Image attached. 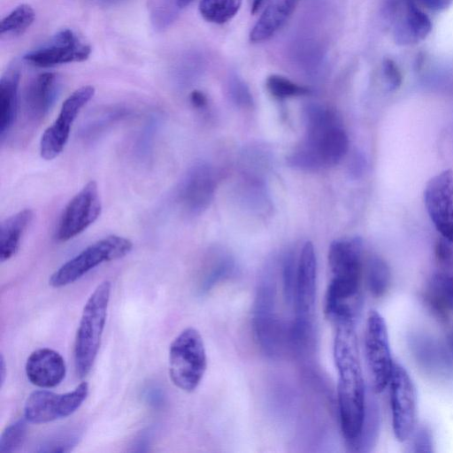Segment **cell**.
Masks as SVG:
<instances>
[{
	"mask_svg": "<svg viewBox=\"0 0 453 453\" xmlns=\"http://www.w3.org/2000/svg\"><path fill=\"white\" fill-rule=\"evenodd\" d=\"M334 359L338 374L337 402L341 430L346 441L357 446L365 420V388L355 320L335 323Z\"/></svg>",
	"mask_w": 453,
	"mask_h": 453,
	"instance_id": "obj_1",
	"label": "cell"
},
{
	"mask_svg": "<svg viewBox=\"0 0 453 453\" xmlns=\"http://www.w3.org/2000/svg\"><path fill=\"white\" fill-rule=\"evenodd\" d=\"M306 136L291 154L294 167L316 171L336 165L346 154L348 136L331 111L311 105L306 111Z\"/></svg>",
	"mask_w": 453,
	"mask_h": 453,
	"instance_id": "obj_2",
	"label": "cell"
},
{
	"mask_svg": "<svg viewBox=\"0 0 453 453\" xmlns=\"http://www.w3.org/2000/svg\"><path fill=\"white\" fill-rule=\"evenodd\" d=\"M360 239L337 240L328 250L332 278L325 298V313L329 319L357 314L362 275Z\"/></svg>",
	"mask_w": 453,
	"mask_h": 453,
	"instance_id": "obj_3",
	"label": "cell"
},
{
	"mask_svg": "<svg viewBox=\"0 0 453 453\" xmlns=\"http://www.w3.org/2000/svg\"><path fill=\"white\" fill-rule=\"evenodd\" d=\"M111 285L102 281L87 300L74 342V365L79 377L91 370L100 348L107 317Z\"/></svg>",
	"mask_w": 453,
	"mask_h": 453,
	"instance_id": "obj_4",
	"label": "cell"
},
{
	"mask_svg": "<svg viewBox=\"0 0 453 453\" xmlns=\"http://www.w3.org/2000/svg\"><path fill=\"white\" fill-rule=\"evenodd\" d=\"M317 260L311 242L304 243L296 266L293 292L295 319L291 326V346L306 348L313 328L316 298Z\"/></svg>",
	"mask_w": 453,
	"mask_h": 453,
	"instance_id": "obj_5",
	"label": "cell"
},
{
	"mask_svg": "<svg viewBox=\"0 0 453 453\" xmlns=\"http://www.w3.org/2000/svg\"><path fill=\"white\" fill-rule=\"evenodd\" d=\"M252 327L263 352L275 357L291 344V329L288 330L276 311V285L265 277L257 291L253 307Z\"/></svg>",
	"mask_w": 453,
	"mask_h": 453,
	"instance_id": "obj_6",
	"label": "cell"
},
{
	"mask_svg": "<svg viewBox=\"0 0 453 453\" xmlns=\"http://www.w3.org/2000/svg\"><path fill=\"white\" fill-rule=\"evenodd\" d=\"M207 366L204 343L194 327L182 330L169 349V375L173 383L185 392L200 384Z\"/></svg>",
	"mask_w": 453,
	"mask_h": 453,
	"instance_id": "obj_7",
	"label": "cell"
},
{
	"mask_svg": "<svg viewBox=\"0 0 453 453\" xmlns=\"http://www.w3.org/2000/svg\"><path fill=\"white\" fill-rule=\"evenodd\" d=\"M132 248V242L119 235H109L100 239L55 271L49 284L58 288L73 283L100 264L127 256Z\"/></svg>",
	"mask_w": 453,
	"mask_h": 453,
	"instance_id": "obj_8",
	"label": "cell"
},
{
	"mask_svg": "<svg viewBox=\"0 0 453 453\" xmlns=\"http://www.w3.org/2000/svg\"><path fill=\"white\" fill-rule=\"evenodd\" d=\"M365 353L372 391L379 394L388 386L395 363L387 324L377 311H371L366 319Z\"/></svg>",
	"mask_w": 453,
	"mask_h": 453,
	"instance_id": "obj_9",
	"label": "cell"
},
{
	"mask_svg": "<svg viewBox=\"0 0 453 453\" xmlns=\"http://www.w3.org/2000/svg\"><path fill=\"white\" fill-rule=\"evenodd\" d=\"M388 386L393 432L395 439L403 442L411 436L416 428V389L404 367L395 363Z\"/></svg>",
	"mask_w": 453,
	"mask_h": 453,
	"instance_id": "obj_10",
	"label": "cell"
},
{
	"mask_svg": "<svg viewBox=\"0 0 453 453\" xmlns=\"http://www.w3.org/2000/svg\"><path fill=\"white\" fill-rule=\"evenodd\" d=\"M88 394L87 382L80 383L73 390L65 394L35 390L25 403L24 417L34 424H44L68 417L80 408Z\"/></svg>",
	"mask_w": 453,
	"mask_h": 453,
	"instance_id": "obj_11",
	"label": "cell"
},
{
	"mask_svg": "<svg viewBox=\"0 0 453 453\" xmlns=\"http://www.w3.org/2000/svg\"><path fill=\"white\" fill-rule=\"evenodd\" d=\"M94 94L95 88L87 85L74 90L64 101L57 119L42 136L40 154L43 159H53L62 152L68 141L73 123Z\"/></svg>",
	"mask_w": 453,
	"mask_h": 453,
	"instance_id": "obj_12",
	"label": "cell"
},
{
	"mask_svg": "<svg viewBox=\"0 0 453 453\" xmlns=\"http://www.w3.org/2000/svg\"><path fill=\"white\" fill-rule=\"evenodd\" d=\"M101 211L97 184L90 180L65 206L57 227V240L66 242L80 234L98 219Z\"/></svg>",
	"mask_w": 453,
	"mask_h": 453,
	"instance_id": "obj_13",
	"label": "cell"
},
{
	"mask_svg": "<svg viewBox=\"0 0 453 453\" xmlns=\"http://www.w3.org/2000/svg\"><path fill=\"white\" fill-rule=\"evenodd\" d=\"M91 49L73 30L63 29L42 46L24 56V59L38 67L81 62L90 55Z\"/></svg>",
	"mask_w": 453,
	"mask_h": 453,
	"instance_id": "obj_14",
	"label": "cell"
},
{
	"mask_svg": "<svg viewBox=\"0 0 453 453\" xmlns=\"http://www.w3.org/2000/svg\"><path fill=\"white\" fill-rule=\"evenodd\" d=\"M424 203L437 231L453 242L452 170H444L429 180L424 191Z\"/></svg>",
	"mask_w": 453,
	"mask_h": 453,
	"instance_id": "obj_15",
	"label": "cell"
},
{
	"mask_svg": "<svg viewBox=\"0 0 453 453\" xmlns=\"http://www.w3.org/2000/svg\"><path fill=\"white\" fill-rule=\"evenodd\" d=\"M60 82L57 74L43 73L34 78L25 89L21 116L28 130L40 125L52 107L59 93Z\"/></svg>",
	"mask_w": 453,
	"mask_h": 453,
	"instance_id": "obj_16",
	"label": "cell"
},
{
	"mask_svg": "<svg viewBox=\"0 0 453 453\" xmlns=\"http://www.w3.org/2000/svg\"><path fill=\"white\" fill-rule=\"evenodd\" d=\"M215 190L213 172L208 165L199 163L192 166L180 184L178 198L189 214H199L211 202Z\"/></svg>",
	"mask_w": 453,
	"mask_h": 453,
	"instance_id": "obj_17",
	"label": "cell"
},
{
	"mask_svg": "<svg viewBox=\"0 0 453 453\" xmlns=\"http://www.w3.org/2000/svg\"><path fill=\"white\" fill-rule=\"evenodd\" d=\"M25 371L28 380L42 388L58 386L65 378L66 366L63 357L56 350L42 348L27 357Z\"/></svg>",
	"mask_w": 453,
	"mask_h": 453,
	"instance_id": "obj_18",
	"label": "cell"
},
{
	"mask_svg": "<svg viewBox=\"0 0 453 453\" xmlns=\"http://www.w3.org/2000/svg\"><path fill=\"white\" fill-rule=\"evenodd\" d=\"M393 35L396 43L410 45L426 38L432 29L427 15L412 0H406L403 14L398 15Z\"/></svg>",
	"mask_w": 453,
	"mask_h": 453,
	"instance_id": "obj_19",
	"label": "cell"
},
{
	"mask_svg": "<svg viewBox=\"0 0 453 453\" xmlns=\"http://www.w3.org/2000/svg\"><path fill=\"white\" fill-rule=\"evenodd\" d=\"M19 80L20 72L16 64L9 66L0 80V139L2 142L17 119Z\"/></svg>",
	"mask_w": 453,
	"mask_h": 453,
	"instance_id": "obj_20",
	"label": "cell"
},
{
	"mask_svg": "<svg viewBox=\"0 0 453 453\" xmlns=\"http://www.w3.org/2000/svg\"><path fill=\"white\" fill-rule=\"evenodd\" d=\"M424 300L433 315L441 321L453 316V275L439 273L429 280Z\"/></svg>",
	"mask_w": 453,
	"mask_h": 453,
	"instance_id": "obj_21",
	"label": "cell"
},
{
	"mask_svg": "<svg viewBox=\"0 0 453 453\" xmlns=\"http://www.w3.org/2000/svg\"><path fill=\"white\" fill-rule=\"evenodd\" d=\"M300 0H271L254 25L250 39L253 42L268 40L287 22Z\"/></svg>",
	"mask_w": 453,
	"mask_h": 453,
	"instance_id": "obj_22",
	"label": "cell"
},
{
	"mask_svg": "<svg viewBox=\"0 0 453 453\" xmlns=\"http://www.w3.org/2000/svg\"><path fill=\"white\" fill-rule=\"evenodd\" d=\"M33 211L24 209L7 218L0 228V260L10 259L18 251L20 240L33 219Z\"/></svg>",
	"mask_w": 453,
	"mask_h": 453,
	"instance_id": "obj_23",
	"label": "cell"
},
{
	"mask_svg": "<svg viewBox=\"0 0 453 453\" xmlns=\"http://www.w3.org/2000/svg\"><path fill=\"white\" fill-rule=\"evenodd\" d=\"M366 286L375 298L385 296L390 286V270L386 261L377 256L372 257L366 265Z\"/></svg>",
	"mask_w": 453,
	"mask_h": 453,
	"instance_id": "obj_24",
	"label": "cell"
},
{
	"mask_svg": "<svg viewBox=\"0 0 453 453\" xmlns=\"http://www.w3.org/2000/svg\"><path fill=\"white\" fill-rule=\"evenodd\" d=\"M241 4L242 0H201L199 12L205 20L224 24L238 12Z\"/></svg>",
	"mask_w": 453,
	"mask_h": 453,
	"instance_id": "obj_25",
	"label": "cell"
},
{
	"mask_svg": "<svg viewBox=\"0 0 453 453\" xmlns=\"http://www.w3.org/2000/svg\"><path fill=\"white\" fill-rule=\"evenodd\" d=\"M35 11L29 4L14 8L1 21V35L16 36L25 32L35 20Z\"/></svg>",
	"mask_w": 453,
	"mask_h": 453,
	"instance_id": "obj_26",
	"label": "cell"
},
{
	"mask_svg": "<svg viewBox=\"0 0 453 453\" xmlns=\"http://www.w3.org/2000/svg\"><path fill=\"white\" fill-rule=\"evenodd\" d=\"M180 10L177 0H151L150 19L157 30L165 29L174 20Z\"/></svg>",
	"mask_w": 453,
	"mask_h": 453,
	"instance_id": "obj_27",
	"label": "cell"
},
{
	"mask_svg": "<svg viewBox=\"0 0 453 453\" xmlns=\"http://www.w3.org/2000/svg\"><path fill=\"white\" fill-rule=\"evenodd\" d=\"M234 269V262L229 256L219 257L206 273L200 287L202 294L207 293L219 282L229 277Z\"/></svg>",
	"mask_w": 453,
	"mask_h": 453,
	"instance_id": "obj_28",
	"label": "cell"
},
{
	"mask_svg": "<svg viewBox=\"0 0 453 453\" xmlns=\"http://www.w3.org/2000/svg\"><path fill=\"white\" fill-rule=\"evenodd\" d=\"M27 422L24 417L5 427L0 437L1 453L17 451L23 445L27 431Z\"/></svg>",
	"mask_w": 453,
	"mask_h": 453,
	"instance_id": "obj_29",
	"label": "cell"
},
{
	"mask_svg": "<svg viewBox=\"0 0 453 453\" xmlns=\"http://www.w3.org/2000/svg\"><path fill=\"white\" fill-rule=\"evenodd\" d=\"M266 88L275 97L283 99L293 96H304L310 93V89L293 82L286 77L272 74L266 79Z\"/></svg>",
	"mask_w": 453,
	"mask_h": 453,
	"instance_id": "obj_30",
	"label": "cell"
},
{
	"mask_svg": "<svg viewBox=\"0 0 453 453\" xmlns=\"http://www.w3.org/2000/svg\"><path fill=\"white\" fill-rule=\"evenodd\" d=\"M412 434L411 450L413 452L433 451V436L431 431L426 426H419L416 431L414 429Z\"/></svg>",
	"mask_w": 453,
	"mask_h": 453,
	"instance_id": "obj_31",
	"label": "cell"
},
{
	"mask_svg": "<svg viewBox=\"0 0 453 453\" xmlns=\"http://www.w3.org/2000/svg\"><path fill=\"white\" fill-rule=\"evenodd\" d=\"M229 91L233 100L242 106L250 105L252 102L251 95L246 84L239 78L234 77L229 84Z\"/></svg>",
	"mask_w": 453,
	"mask_h": 453,
	"instance_id": "obj_32",
	"label": "cell"
},
{
	"mask_svg": "<svg viewBox=\"0 0 453 453\" xmlns=\"http://www.w3.org/2000/svg\"><path fill=\"white\" fill-rule=\"evenodd\" d=\"M382 72L389 89L398 88L402 83V75L395 63L387 58L382 64Z\"/></svg>",
	"mask_w": 453,
	"mask_h": 453,
	"instance_id": "obj_33",
	"label": "cell"
},
{
	"mask_svg": "<svg viewBox=\"0 0 453 453\" xmlns=\"http://www.w3.org/2000/svg\"><path fill=\"white\" fill-rule=\"evenodd\" d=\"M431 11H441L447 8L453 0H412Z\"/></svg>",
	"mask_w": 453,
	"mask_h": 453,
	"instance_id": "obj_34",
	"label": "cell"
},
{
	"mask_svg": "<svg viewBox=\"0 0 453 453\" xmlns=\"http://www.w3.org/2000/svg\"><path fill=\"white\" fill-rule=\"evenodd\" d=\"M435 254L441 263L447 264L451 259V250L444 242L437 243Z\"/></svg>",
	"mask_w": 453,
	"mask_h": 453,
	"instance_id": "obj_35",
	"label": "cell"
},
{
	"mask_svg": "<svg viewBox=\"0 0 453 453\" xmlns=\"http://www.w3.org/2000/svg\"><path fill=\"white\" fill-rule=\"evenodd\" d=\"M190 102L196 108H203L207 103V98L203 92L194 90L190 94Z\"/></svg>",
	"mask_w": 453,
	"mask_h": 453,
	"instance_id": "obj_36",
	"label": "cell"
},
{
	"mask_svg": "<svg viewBox=\"0 0 453 453\" xmlns=\"http://www.w3.org/2000/svg\"><path fill=\"white\" fill-rule=\"evenodd\" d=\"M6 364H5V360H4V355L1 354V357H0V382H1V388L3 387L4 383V380H5V378H6Z\"/></svg>",
	"mask_w": 453,
	"mask_h": 453,
	"instance_id": "obj_37",
	"label": "cell"
},
{
	"mask_svg": "<svg viewBox=\"0 0 453 453\" xmlns=\"http://www.w3.org/2000/svg\"><path fill=\"white\" fill-rule=\"evenodd\" d=\"M93 1H95L97 4H100L103 6H110V5L119 4L123 0H93Z\"/></svg>",
	"mask_w": 453,
	"mask_h": 453,
	"instance_id": "obj_38",
	"label": "cell"
},
{
	"mask_svg": "<svg viewBox=\"0 0 453 453\" xmlns=\"http://www.w3.org/2000/svg\"><path fill=\"white\" fill-rule=\"evenodd\" d=\"M263 1L264 0H250V12L255 13L262 4Z\"/></svg>",
	"mask_w": 453,
	"mask_h": 453,
	"instance_id": "obj_39",
	"label": "cell"
},
{
	"mask_svg": "<svg viewBox=\"0 0 453 453\" xmlns=\"http://www.w3.org/2000/svg\"><path fill=\"white\" fill-rule=\"evenodd\" d=\"M448 342L451 352L453 353V326L448 335Z\"/></svg>",
	"mask_w": 453,
	"mask_h": 453,
	"instance_id": "obj_40",
	"label": "cell"
}]
</instances>
